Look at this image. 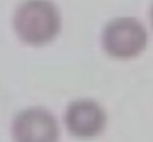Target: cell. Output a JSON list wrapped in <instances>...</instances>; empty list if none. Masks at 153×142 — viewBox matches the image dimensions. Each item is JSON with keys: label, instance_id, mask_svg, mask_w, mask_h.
Masks as SVG:
<instances>
[{"label": "cell", "instance_id": "obj_1", "mask_svg": "<svg viewBox=\"0 0 153 142\" xmlns=\"http://www.w3.org/2000/svg\"><path fill=\"white\" fill-rule=\"evenodd\" d=\"M13 30L27 45H48L61 30V13L51 0H25L15 10Z\"/></svg>", "mask_w": 153, "mask_h": 142}, {"label": "cell", "instance_id": "obj_2", "mask_svg": "<svg viewBox=\"0 0 153 142\" xmlns=\"http://www.w3.org/2000/svg\"><path fill=\"white\" fill-rule=\"evenodd\" d=\"M148 43L146 28L135 17H117L102 32V46L115 59H132L138 56Z\"/></svg>", "mask_w": 153, "mask_h": 142}, {"label": "cell", "instance_id": "obj_3", "mask_svg": "<svg viewBox=\"0 0 153 142\" xmlns=\"http://www.w3.org/2000/svg\"><path fill=\"white\" fill-rule=\"evenodd\" d=\"M15 142H59V124L45 107H27L12 122Z\"/></svg>", "mask_w": 153, "mask_h": 142}, {"label": "cell", "instance_id": "obj_4", "mask_svg": "<svg viewBox=\"0 0 153 142\" xmlns=\"http://www.w3.org/2000/svg\"><path fill=\"white\" fill-rule=\"evenodd\" d=\"M64 124L68 132L77 139L97 137L107 124L105 109L94 99H76L64 112Z\"/></svg>", "mask_w": 153, "mask_h": 142}]
</instances>
